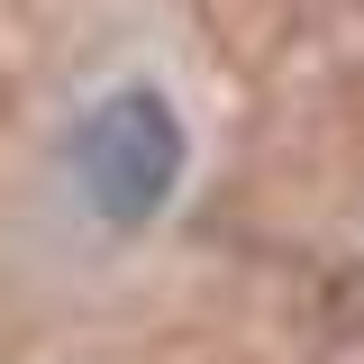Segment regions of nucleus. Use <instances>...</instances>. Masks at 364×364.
I'll return each instance as SVG.
<instances>
[{
  "label": "nucleus",
  "mask_w": 364,
  "mask_h": 364,
  "mask_svg": "<svg viewBox=\"0 0 364 364\" xmlns=\"http://www.w3.org/2000/svg\"><path fill=\"white\" fill-rule=\"evenodd\" d=\"M73 173H82V200L100 219L146 228L173 200V182H182V119H173V100L146 91V82L109 91L82 119V136H73Z\"/></svg>",
  "instance_id": "nucleus-1"
}]
</instances>
